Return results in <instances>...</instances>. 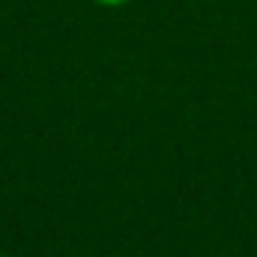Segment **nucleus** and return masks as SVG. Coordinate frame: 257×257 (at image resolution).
<instances>
[{"mask_svg":"<svg viewBox=\"0 0 257 257\" xmlns=\"http://www.w3.org/2000/svg\"><path fill=\"white\" fill-rule=\"evenodd\" d=\"M0 257H6V254H0Z\"/></svg>","mask_w":257,"mask_h":257,"instance_id":"f03ea898","label":"nucleus"},{"mask_svg":"<svg viewBox=\"0 0 257 257\" xmlns=\"http://www.w3.org/2000/svg\"><path fill=\"white\" fill-rule=\"evenodd\" d=\"M96 3H102V6H123L128 0H96Z\"/></svg>","mask_w":257,"mask_h":257,"instance_id":"f257e3e1","label":"nucleus"}]
</instances>
